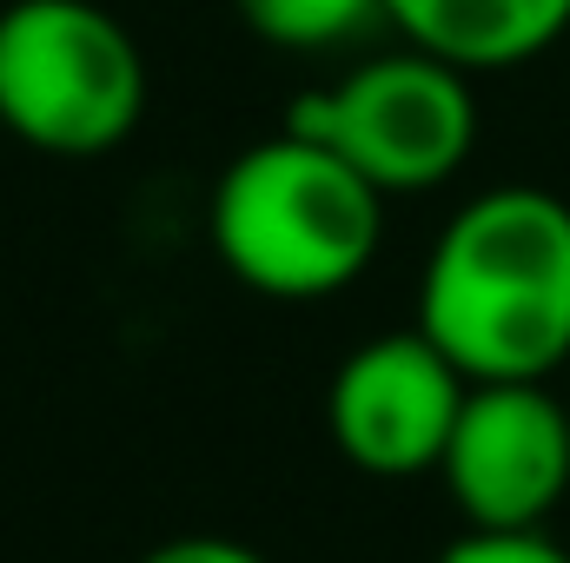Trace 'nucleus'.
<instances>
[{
    "label": "nucleus",
    "mask_w": 570,
    "mask_h": 563,
    "mask_svg": "<svg viewBox=\"0 0 570 563\" xmlns=\"http://www.w3.org/2000/svg\"><path fill=\"white\" fill-rule=\"evenodd\" d=\"M233 13L285 53H332L385 27V0H233Z\"/></svg>",
    "instance_id": "6e6552de"
},
{
    "label": "nucleus",
    "mask_w": 570,
    "mask_h": 563,
    "mask_svg": "<svg viewBox=\"0 0 570 563\" xmlns=\"http://www.w3.org/2000/svg\"><path fill=\"white\" fill-rule=\"evenodd\" d=\"M419 332L471 378H551L570 358V206L491 186L444 219L419 279Z\"/></svg>",
    "instance_id": "f257e3e1"
},
{
    "label": "nucleus",
    "mask_w": 570,
    "mask_h": 563,
    "mask_svg": "<svg viewBox=\"0 0 570 563\" xmlns=\"http://www.w3.org/2000/svg\"><path fill=\"white\" fill-rule=\"evenodd\" d=\"M213 253L259 298H332L379 259L385 192L338 152L279 127L233 152L206 213Z\"/></svg>",
    "instance_id": "f03ea898"
},
{
    "label": "nucleus",
    "mask_w": 570,
    "mask_h": 563,
    "mask_svg": "<svg viewBox=\"0 0 570 563\" xmlns=\"http://www.w3.org/2000/svg\"><path fill=\"white\" fill-rule=\"evenodd\" d=\"M385 27L458 73H504L564 40L570 0H385Z\"/></svg>",
    "instance_id": "0eeeda50"
},
{
    "label": "nucleus",
    "mask_w": 570,
    "mask_h": 563,
    "mask_svg": "<svg viewBox=\"0 0 570 563\" xmlns=\"http://www.w3.org/2000/svg\"><path fill=\"white\" fill-rule=\"evenodd\" d=\"M146 53L94 0L0 7V127L47 159H100L140 127Z\"/></svg>",
    "instance_id": "7ed1b4c3"
},
{
    "label": "nucleus",
    "mask_w": 570,
    "mask_h": 563,
    "mask_svg": "<svg viewBox=\"0 0 570 563\" xmlns=\"http://www.w3.org/2000/svg\"><path fill=\"white\" fill-rule=\"evenodd\" d=\"M438 477L471 531H544L570 497V405L551 378L471 385Z\"/></svg>",
    "instance_id": "39448f33"
},
{
    "label": "nucleus",
    "mask_w": 570,
    "mask_h": 563,
    "mask_svg": "<svg viewBox=\"0 0 570 563\" xmlns=\"http://www.w3.org/2000/svg\"><path fill=\"white\" fill-rule=\"evenodd\" d=\"M285 127L338 152L358 179H372L392 199V192L444 186L471 159L478 100H471V73L405 47V53H372L325 87H305Z\"/></svg>",
    "instance_id": "20e7f679"
},
{
    "label": "nucleus",
    "mask_w": 570,
    "mask_h": 563,
    "mask_svg": "<svg viewBox=\"0 0 570 563\" xmlns=\"http://www.w3.org/2000/svg\"><path fill=\"white\" fill-rule=\"evenodd\" d=\"M471 378L431 345L425 332H385L365 338L358 352L338 358L332 392H325V424L345 464L365 477H419L438 471L451 424L464 412Z\"/></svg>",
    "instance_id": "423d86ee"
},
{
    "label": "nucleus",
    "mask_w": 570,
    "mask_h": 563,
    "mask_svg": "<svg viewBox=\"0 0 570 563\" xmlns=\"http://www.w3.org/2000/svg\"><path fill=\"white\" fill-rule=\"evenodd\" d=\"M140 563H273V557H259L253 544H239V537H219V531H186V537H166V544H153Z\"/></svg>",
    "instance_id": "9d476101"
},
{
    "label": "nucleus",
    "mask_w": 570,
    "mask_h": 563,
    "mask_svg": "<svg viewBox=\"0 0 570 563\" xmlns=\"http://www.w3.org/2000/svg\"><path fill=\"white\" fill-rule=\"evenodd\" d=\"M438 563H570V551L544 531H464L438 551Z\"/></svg>",
    "instance_id": "1a4fd4ad"
}]
</instances>
